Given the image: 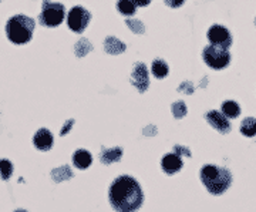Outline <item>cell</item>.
<instances>
[{"label": "cell", "mask_w": 256, "mask_h": 212, "mask_svg": "<svg viewBox=\"0 0 256 212\" xmlns=\"http://www.w3.org/2000/svg\"><path fill=\"white\" fill-rule=\"evenodd\" d=\"M142 201V190L132 176H118L111 185L110 202L117 212H136Z\"/></svg>", "instance_id": "6da1fadb"}, {"label": "cell", "mask_w": 256, "mask_h": 212, "mask_svg": "<svg viewBox=\"0 0 256 212\" xmlns=\"http://www.w3.org/2000/svg\"><path fill=\"white\" fill-rule=\"evenodd\" d=\"M201 180L212 195L224 194L232 182L228 170L216 166H205L201 170Z\"/></svg>", "instance_id": "7a4b0ae2"}, {"label": "cell", "mask_w": 256, "mask_h": 212, "mask_svg": "<svg viewBox=\"0 0 256 212\" xmlns=\"http://www.w3.org/2000/svg\"><path fill=\"white\" fill-rule=\"evenodd\" d=\"M34 30V20L28 16H13L6 24V34L14 44H24L32 40Z\"/></svg>", "instance_id": "3957f363"}, {"label": "cell", "mask_w": 256, "mask_h": 212, "mask_svg": "<svg viewBox=\"0 0 256 212\" xmlns=\"http://www.w3.org/2000/svg\"><path fill=\"white\" fill-rule=\"evenodd\" d=\"M64 20V6L60 3H52L48 0L43 2V10L38 16V22L47 28H56Z\"/></svg>", "instance_id": "277c9868"}, {"label": "cell", "mask_w": 256, "mask_h": 212, "mask_svg": "<svg viewBox=\"0 0 256 212\" xmlns=\"http://www.w3.org/2000/svg\"><path fill=\"white\" fill-rule=\"evenodd\" d=\"M202 56H204L205 63L210 66V68H215V70L225 68L230 62V54L226 48L212 46V44L204 48Z\"/></svg>", "instance_id": "5b68a950"}, {"label": "cell", "mask_w": 256, "mask_h": 212, "mask_svg": "<svg viewBox=\"0 0 256 212\" xmlns=\"http://www.w3.org/2000/svg\"><path fill=\"white\" fill-rule=\"evenodd\" d=\"M92 18V14L87 12V10L82 8V6H76L73 9L70 10L68 13V18H67V23H68V28H72L76 33H82L86 30L88 22Z\"/></svg>", "instance_id": "8992f818"}, {"label": "cell", "mask_w": 256, "mask_h": 212, "mask_svg": "<svg viewBox=\"0 0 256 212\" xmlns=\"http://www.w3.org/2000/svg\"><path fill=\"white\" fill-rule=\"evenodd\" d=\"M208 38H210L212 46L222 47L226 50L232 44V36H230L229 30L224 26H220V24H214L208 30Z\"/></svg>", "instance_id": "52a82bcc"}, {"label": "cell", "mask_w": 256, "mask_h": 212, "mask_svg": "<svg viewBox=\"0 0 256 212\" xmlns=\"http://www.w3.org/2000/svg\"><path fill=\"white\" fill-rule=\"evenodd\" d=\"M131 83L134 84L138 92H144L148 88L150 80H148V72H146V67L144 63L136 64L132 76H131Z\"/></svg>", "instance_id": "ba28073f"}, {"label": "cell", "mask_w": 256, "mask_h": 212, "mask_svg": "<svg viewBox=\"0 0 256 212\" xmlns=\"http://www.w3.org/2000/svg\"><path fill=\"white\" fill-rule=\"evenodd\" d=\"M205 118L208 120V122H210L214 128L218 130L222 134H226L229 130H230V122H229L228 118L222 112H220V111H210L205 116Z\"/></svg>", "instance_id": "9c48e42d"}, {"label": "cell", "mask_w": 256, "mask_h": 212, "mask_svg": "<svg viewBox=\"0 0 256 212\" xmlns=\"http://www.w3.org/2000/svg\"><path fill=\"white\" fill-rule=\"evenodd\" d=\"M182 168V160L181 157L174 152V154H166L162 158V170L168 176H174Z\"/></svg>", "instance_id": "30bf717a"}, {"label": "cell", "mask_w": 256, "mask_h": 212, "mask_svg": "<svg viewBox=\"0 0 256 212\" xmlns=\"http://www.w3.org/2000/svg\"><path fill=\"white\" fill-rule=\"evenodd\" d=\"M33 141H34L36 148L42 150V151H48L53 146V136L48 130L42 128L37 131Z\"/></svg>", "instance_id": "8fae6325"}, {"label": "cell", "mask_w": 256, "mask_h": 212, "mask_svg": "<svg viewBox=\"0 0 256 212\" xmlns=\"http://www.w3.org/2000/svg\"><path fill=\"white\" fill-rule=\"evenodd\" d=\"M92 154H90L88 151H86V150H78V151H76V152H74V157H73L74 166H77V168H80V170H86V168H88L90 164H92Z\"/></svg>", "instance_id": "7c38bea8"}, {"label": "cell", "mask_w": 256, "mask_h": 212, "mask_svg": "<svg viewBox=\"0 0 256 212\" xmlns=\"http://www.w3.org/2000/svg\"><path fill=\"white\" fill-rule=\"evenodd\" d=\"M104 47L110 54H118V53H122L126 50V44H122L116 37H108L104 43Z\"/></svg>", "instance_id": "4fadbf2b"}, {"label": "cell", "mask_w": 256, "mask_h": 212, "mask_svg": "<svg viewBox=\"0 0 256 212\" xmlns=\"http://www.w3.org/2000/svg\"><path fill=\"white\" fill-rule=\"evenodd\" d=\"M121 150L120 148H111V150H104L101 152V161L104 164H111V162H116V161H120L121 158Z\"/></svg>", "instance_id": "5bb4252c"}, {"label": "cell", "mask_w": 256, "mask_h": 212, "mask_svg": "<svg viewBox=\"0 0 256 212\" xmlns=\"http://www.w3.org/2000/svg\"><path fill=\"white\" fill-rule=\"evenodd\" d=\"M222 112L228 118H236L240 114V108L235 102H225L222 104Z\"/></svg>", "instance_id": "9a60e30c"}, {"label": "cell", "mask_w": 256, "mask_h": 212, "mask_svg": "<svg viewBox=\"0 0 256 212\" xmlns=\"http://www.w3.org/2000/svg\"><path fill=\"white\" fill-rule=\"evenodd\" d=\"M240 131L245 137H254L256 136V118H245L242 121V126H240Z\"/></svg>", "instance_id": "2e32d148"}, {"label": "cell", "mask_w": 256, "mask_h": 212, "mask_svg": "<svg viewBox=\"0 0 256 212\" xmlns=\"http://www.w3.org/2000/svg\"><path fill=\"white\" fill-rule=\"evenodd\" d=\"M117 8H118L120 13L124 16H132L137 10V6L132 0H120L117 3Z\"/></svg>", "instance_id": "e0dca14e"}, {"label": "cell", "mask_w": 256, "mask_h": 212, "mask_svg": "<svg viewBox=\"0 0 256 212\" xmlns=\"http://www.w3.org/2000/svg\"><path fill=\"white\" fill-rule=\"evenodd\" d=\"M152 74L156 76V78H164L168 74V66L164 60H156L152 63Z\"/></svg>", "instance_id": "ac0fdd59"}, {"label": "cell", "mask_w": 256, "mask_h": 212, "mask_svg": "<svg viewBox=\"0 0 256 212\" xmlns=\"http://www.w3.org/2000/svg\"><path fill=\"white\" fill-rule=\"evenodd\" d=\"M13 172V166L8 160H0V176L3 180H9Z\"/></svg>", "instance_id": "d6986e66"}, {"label": "cell", "mask_w": 256, "mask_h": 212, "mask_svg": "<svg viewBox=\"0 0 256 212\" xmlns=\"http://www.w3.org/2000/svg\"><path fill=\"white\" fill-rule=\"evenodd\" d=\"M126 23H127L128 28H131V30H132L134 33H141V34L144 33V24H142V23H141L140 20H132V18H127V20H126Z\"/></svg>", "instance_id": "ffe728a7"}, {"label": "cell", "mask_w": 256, "mask_h": 212, "mask_svg": "<svg viewBox=\"0 0 256 212\" xmlns=\"http://www.w3.org/2000/svg\"><path fill=\"white\" fill-rule=\"evenodd\" d=\"M172 114L176 118H182L186 114V106L184 102H175L172 106Z\"/></svg>", "instance_id": "44dd1931"}, {"label": "cell", "mask_w": 256, "mask_h": 212, "mask_svg": "<svg viewBox=\"0 0 256 212\" xmlns=\"http://www.w3.org/2000/svg\"><path fill=\"white\" fill-rule=\"evenodd\" d=\"M184 2H185V0H165V3H166L170 8H174V9L175 8H180Z\"/></svg>", "instance_id": "7402d4cb"}, {"label": "cell", "mask_w": 256, "mask_h": 212, "mask_svg": "<svg viewBox=\"0 0 256 212\" xmlns=\"http://www.w3.org/2000/svg\"><path fill=\"white\" fill-rule=\"evenodd\" d=\"M134 3H136V6H140V8H142V6H146L151 0H132Z\"/></svg>", "instance_id": "603a6c76"}, {"label": "cell", "mask_w": 256, "mask_h": 212, "mask_svg": "<svg viewBox=\"0 0 256 212\" xmlns=\"http://www.w3.org/2000/svg\"><path fill=\"white\" fill-rule=\"evenodd\" d=\"M72 126H73V120H70V121H68V122H67V126H66V127H64L63 132H62V134H66V132H67V131H68V128H70V127H72Z\"/></svg>", "instance_id": "cb8c5ba5"}, {"label": "cell", "mask_w": 256, "mask_h": 212, "mask_svg": "<svg viewBox=\"0 0 256 212\" xmlns=\"http://www.w3.org/2000/svg\"><path fill=\"white\" fill-rule=\"evenodd\" d=\"M16 212H28V211H23V210H18V211H16Z\"/></svg>", "instance_id": "d4e9b609"}]
</instances>
